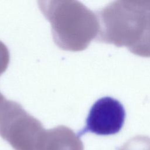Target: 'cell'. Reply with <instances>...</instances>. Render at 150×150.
<instances>
[{"instance_id":"5b68a950","label":"cell","mask_w":150,"mask_h":150,"mask_svg":"<svg viewBox=\"0 0 150 150\" xmlns=\"http://www.w3.org/2000/svg\"><path fill=\"white\" fill-rule=\"evenodd\" d=\"M36 150H84L79 136L70 128L60 125L45 129Z\"/></svg>"},{"instance_id":"277c9868","label":"cell","mask_w":150,"mask_h":150,"mask_svg":"<svg viewBox=\"0 0 150 150\" xmlns=\"http://www.w3.org/2000/svg\"><path fill=\"white\" fill-rule=\"evenodd\" d=\"M125 111L122 104L111 97H104L96 101L91 107L85 127L80 130L79 137L87 132L98 135L118 133L122 128Z\"/></svg>"},{"instance_id":"8992f818","label":"cell","mask_w":150,"mask_h":150,"mask_svg":"<svg viewBox=\"0 0 150 150\" xmlns=\"http://www.w3.org/2000/svg\"><path fill=\"white\" fill-rule=\"evenodd\" d=\"M117 150H150V138L146 136H137Z\"/></svg>"},{"instance_id":"52a82bcc","label":"cell","mask_w":150,"mask_h":150,"mask_svg":"<svg viewBox=\"0 0 150 150\" xmlns=\"http://www.w3.org/2000/svg\"><path fill=\"white\" fill-rule=\"evenodd\" d=\"M9 52L6 46L0 41V76L4 73L9 63Z\"/></svg>"},{"instance_id":"3957f363","label":"cell","mask_w":150,"mask_h":150,"mask_svg":"<svg viewBox=\"0 0 150 150\" xmlns=\"http://www.w3.org/2000/svg\"><path fill=\"white\" fill-rule=\"evenodd\" d=\"M45 129L40 121L17 102L6 100L0 108V136L15 150H36Z\"/></svg>"},{"instance_id":"6da1fadb","label":"cell","mask_w":150,"mask_h":150,"mask_svg":"<svg viewBox=\"0 0 150 150\" xmlns=\"http://www.w3.org/2000/svg\"><path fill=\"white\" fill-rule=\"evenodd\" d=\"M96 14L99 24L97 41L150 57V1H117Z\"/></svg>"},{"instance_id":"7a4b0ae2","label":"cell","mask_w":150,"mask_h":150,"mask_svg":"<svg viewBox=\"0 0 150 150\" xmlns=\"http://www.w3.org/2000/svg\"><path fill=\"white\" fill-rule=\"evenodd\" d=\"M38 6L51 25L53 40L60 49L85 50L98 32L97 16L77 1H39Z\"/></svg>"},{"instance_id":"ba28073f","label":"cell","mask_w":150,"mask_h":150,"mask_svg":"<svg viewBox=\"0 0 150 150\" xmlns=\"http://www.w3.org/2000/svg\"><path fill=\"white\" fill-rule=\"evenodd\" d=\"M6 100V98L0 93V108Z\"/></svg>"}]
</instances>
